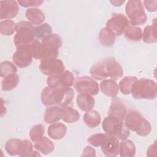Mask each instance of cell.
I'll use <instances>...</instances> for the list:
<instances>
[{
  "instance_id": "obj_8",
  "label": "cell",
  "mask_w": 157,
  "mask_h": 157,
  "mask_svg": "<svg viewBox=\"0 0 157 157\" xmlns=\"http://www.w3.org/2000/svg\"><path fill=\"white\" fill-rule=\"evenodd\" d=\"M125 11L130 23L133 26L144 25L147 20V17L141 1H128L125 7Z\"/></svg>"
},
{
  "instance_id": "obj_13",
  "label": "cell",
  "mask_w": 157,
  "mask_h": 157,
  "mask_svg": "<svg viewBox=\"0 0 157 157\" xmlns=\"http://www.w3.org/2000/svg\"><path fill=\"white\" fill-rule=\"evenodd\" d=\"M129 26L128 18L122 13H113L106 23V28L112 31L116 36L121 35Z\"/></svg>"
},
{
  "instance_id": "obj_11",
  "label": "cell",
  "mask_w": 157,
  "mask_h": 157,
  "mask_svg": "<svg viewBox=\"0 0 157 157\" xmlns=\"http://www.w3.org/2000/svg\"><path fill=\"white\" fill-rule=\"evenodd\" d=\"M33 54L31 44L24 45L17 47V50L13 55L14 64L20 68L29 66L33 61Z\"/></svg>"
},
{
  "instance_id": "obj_39",
  "label": "cell",
  "mask_w": 157,
  "mask_h": 157,
  "mask_svg": "<svg viewBox=\"0 0 157 157\" xmlns=\"http://www.w3.org/2000/svg\"><path fill=\"white\" fill-rule=\"evenodd\" d=\"M96 155V151L94 148L90 146H86L82 155V156H94Z\"/></svg>"
},
{
  "instance_id": "obj_37",
  "label": "cell",
  "mask_w": 157,
  "mask_h": 157,
  "mask_svg": "<svg viewBox=\"0 0 157 157\" xmlns=\"http://www.w3.org/2000/svg\"><path fill=\"white\" fill-rule=\"evenodd\" d=\"M18 2L21 6L28 7L31 6H40L44 1L40 0H19Z\"/></svg>"
},
{
  "instance_id": "obj_5",
  "label": "cell",
  "mask_w": 157,
  "mask_h": 157,
  "mask_svg": "<svg viewBox=\"0 0 157 157\" xmlns=\"http://www.w3.org/2000/svg\"><path fill=\"white\" fill-rule=\"evenodd\" d=\"M33 145L28 140L10 139L5 145L6 151L12 156H40V155L36 151H33Z\"/></svg>"
},
{
  "instance_id": "obj_2",
  "label": "cell",
  "mask_w": 157,
  "mask_h": 157,
  "mask_svg": "<svg viewBox=\"0 0 157 157\" xmlns=\"http://www.w3.org/2000/svg\"><path fill=\"white\" fill-rule=\"evenodd\" d=\"M87 140L94 147H101L102 152L107 156H115L119 153L118 139L109 133L93 134Z\"/></svg>"
},
{
  "instance_id": "obj_21",
  "label": "cell",
  "mask_w": 157,
  "mask_h": 157,
  "mask_svg": "<svg viewBox=\"0 0 157 157\" xmlns=\"http://www.w3.org/2000/svg\"><path fill=\"white\" fill-rule=\"evenodd\" d=\"M100 89L103 94L112 98L117 96L119 90L118 84L113 79L104 80L100 83Z\"/></svg>"
},
{
  "instance_id": "obj_26",
  "label": "cell",
  "mask_w": 157,
  "mask_h": 157,
  "mask_svg": "<svg viewBox=\"0 0 157 157\" xmlns=\"http://www.w3.org/2000/svg\"><path fill=\"white\" fill-rule=\"evenodd\" d=\"M26 16L31 23L39 25L45 20V15L42 11L37 8H29L26 11Z\"/></svg>"
},
{
  "instance_id": "obj_41",
  "label": "cell",
  "mask_w": 157,
  "mask_h": 157,
  "mask_svg": "<svg viewBox=\"0 0 157 157\" xmlns=\"http://www.w3.org/2000/svg\"><path fill=\"white\" fill-rule=\"evenodd\" d=\"M110 2L114 6H121L124 2V1H111Z\"/></svg>"
},
{
  "instance_id": "obj_32",
  "label": "cell",
  "mask_w": 157,
  "mask_h": 157,
  "mask_svg": "<svg viewBox=\"0 0 157 157\" xmlns=\"http://www.w3.org/2000/svg\"><path fill=\"white\" fill-rule=\"evenodd\" d=\"M52 28L51 26L47 23L40 24L37 26L34 27V33L35 37L38 39L42 40L46 36L52 34Z\"/></svg>"
},
{
  "instance_id": "obj_40",
  "label": "cell",
  "mask_w": 157,
  "mask_h": 157,
  "mask_svg": "<svg viewBox=\"0 0 157 157\" xmlns=\"http://www.w3.org/2000/svg\"><path fill=\"white\" fill-rule=\"evenodd\" d=\"M156 151V140H155L154 142V143L149 147V148L147 151V155L148 156H153V153H154V155L155 156Z\"/></svg>"
},
{
  "instance_id": "obj_15",
  "label": "cell",
  "mask_w": 157,
  "mask_h": 157,
  "mask_svg": "<svg viewBox=\"0 0 157 157\" xmlns=\"http://www.w3.org/2000/svg\"><path fill=\"white\" fill-rule=\"evenodd\" d=\"M126 115V109L124 103L119 98H112V102L108 112V116L123 121Z\"/></svg>"
},
{
  "instance_id": "obj_17",
  "label": "cell",
  "mask_w": 157,
  "mask_h": 157,
  "mask_svg": "<svg viewBox=\"0 0 157 157\" xmlns=\"http://www.w3.org/2000/svg\"><path fill=\"white\" fill-rule=\"evenodd\" d=\"M90 74L93 78L98 80H104L109 76L106 61H102L93 66L90 69Z\"/></svg>"
},
{
  "instance_id": "obj_18",
  "label": "cell",
  "mask_w": 157,
  "mask_h": 157,
  "mask_svg": "<svg viewBox=\"0 0 157 157\" xmlns=\"http://www.w3.org/2000/svg\"><path fill=\"white\" fill-rule=\"evenodd\" d=\"M62 118V106L53 105L47 108L44 121L46 123H53L60 120Z\"/></svg>"
},
{
  "instance_id": "obj_28",
  "label": "cell",
  "mask_w": 157,
  "mask_h": 157,
  "mask_svg": "<svg viewBox=\"0 0 157 157\" xmlns=\"http://www.w3.org/2000/svg\"><path fill=\"white\" fill-rule=\"evenodd\" d=\"M83 119L85 123L90 128H96L100 124L101 121L99 113L96 110L86 112L83 115Z\"/></svg>"
},
{
  "instance_id": "obj_9",
  "label": "cell",
  "mask_w": 157,
  "mask_h": 157,
  "mask_svg": "<svg viewBox=\"0 0 157 157\" xmlns=\"http://www.w3.org/2000/svg\"><path fill=\"white\" fill-rule=\"evenodd\" d=\"M102 126L105 132L119 139H126L129 136L130 132L123 121L115 118L108 116L104 120Z\"/></svg>"
},
{
  "instance_id": "obj_4",
  "label": "cell",
  "mask_w": 157,
  "mask_h": 157,
  "mask_svg": "<svg viewBox=\"0 0 157 157\" xmlns=\"http://www.w3.org/2000/svg\"><path fill=\"white\" fill-rule=\"evenodd\" d=\"M124 124L128 129L140 136H146L151 130V124L137 111H129L125 116Z\"/></svg>"
},
{
  "instance_id": "obj_6",
  "label": "cell",
  "mask_w": 157,
  "mask_h": 157,
  "mask_svg": "<svg viewBox=\"0 0 157 157\" xmlns=\"http://www.w3.org/2000/svg\"><path fill=\"white\" fill-rule=\"evenodd\" d=\"M34 28L31 23L21 21L16 24V34L13 37L15 45L18 47L24 45L31 44L35 39Z\"/></svg>"
},
{
  "instance_id": "obj_34",
  "label": "cell",
  "mask_w": 157,
  "mask_h": 157,
  "mask_svg": "<svg viewBox=\"0 0 157 157\" xmlns=\"http://www.w3.org/2000/svg\"><path fill=\"white\" fill-rule=\"evenodd\" d=\"M17 72V67L12 63L4 61L0 65V75L2 77H6L11 74H16Z\"/></svg>"
},
{
  "instance_id": "obj_7",
  "label": "cell",
  "mask_w": 157,
  "mask_h": 157,
  "mask_svg": "<svg viewBox=\"0 0 157 157\" xmlns=\"http://www.w3.org/2000/svg\"><path fill=\"white\" fill-rule=\"evenodd\" d=\"M63 44L62 39L56 34H51L42 40L41 59L56 58L58 56V49Z\"/></svg>"
},
{
  "instance_id": "obj_27",
  "label": "cell",
  "mask_w": 157,
  "mask_h": 157,
  "mask_svg": "<svg viewBox=\"0 0 157 157\" xmlns=\"http://www.w3.org/2000/svg\"><path fill=\"white\" fill-rule=\"evenodd\" d=\"M143 40L146 44H153L156 42V19L154 20V23L152 25H148L145 27L142 33Z\"/></svg>"
},
{
  "instance_id": "obj_23",
  "label": "cell",
  "mask_w": 157,
  "mask_h": 157,
  "mask_svg": "<svg viewBox=\"0 0 157 157\" xmlns=\"http://www.w3.org/2000/svg\"><path fill=\"white\" fill-rule=\"evenodd\" d=\"M136 146L130 140L123 139L119 145L120 155L123 157H132L136 154Z\"/></svg>"
},
{
  "instance_id": "obj_33",
  "label": "cell",
  "mask_w": 157,
  "mask_h": 157,
  "mask_svg": "<svg viewBox=\"0 0 157 157\" xmlns=\"http://www.w3.org/2000/svg\"><path fill=\"white\" fill-rule=\"evenodd\" d=\"M137 80L136 77L128 76L122 78L119 83V89L124 94H129L131 93V87L134 82Z\"/></svg>"
},
{
  "instance_id": "obj_1",
  "label": "cell",
  "mask_w": 157,
  "mask_h": 157,
  "mask_svg": "<svg viewBox=\"0 0 157 157\" xmlns=\"http://www.w3.org/2000/svg\"><path fill=\"white\" fill-rule=\"evenodd\" d=\"M74 96V92L71 87L53 88L47 86L41 93L42 103L46 106L58 104L59 106H67Z\"/></svg>"
},
{
  "instance_id": "obj_30",
  "label": "cell",
  "mask_w": 157,
  "mask_h": 157,
  "mask_svg": "<svg viewBox=\"0 0 157 157\" xmlns=\"http://www.w3.org/2000/svg\"><path fill=\"white\" fill-rule=\"evenodd\" d=\"M125 38L131 41H140L142 38L141 29L136 26H129L124 32Z\"/></svg>"
},
{
  "instance_id": "obj_19",
  "label": "cell",
  "mask_w": 157,
  "mask_h": 157,
  "mask_svg": "<svg viewBox=\"0 0 157 157\" xmlns=\"http://www.w3.org/2000/svg\"><path fill=\"white\" fill-rule=\"evenodd\" d=\"M109 76L113 80H117L123 75V70L121 65L113 58L105 59Z\"/></svg>"
},
{
  "instance_id": "obj_22",
  "label": "cell",
  "mask_w": 157,
  "mask_h": 157,
  "mask_svg": "<svg viewBox=\"0 0 157 157\" xmlns=\"http://www.w3.org/2000/svg\"><path fill=\"white\" fill-rule=\"evenodd\" d=\"M67 131L65 124L61 123H55L51 124L47 130L50 137L55 140H59L64 137Z\"/></svg>"
},
{
  "instance_id": "obj_25",
  "label": "cell",
  "mask_w": 157,
  "mask_h": 157,
  "mask_svg": "<svg viewBox=\"0 0 157 157\" xmlns=\"http://www.w3.org/2000/svg\"><path fill=\"white\" fill-rule=\"evenodd\" d=\"M34 147L36 149L45 155L52 153L55 148V146L52 141L44 136L35 142Z\"/></svg>"
},
{
  "instance_id": "obj_35",
  "label": "cell",
  "mask_w": 157,
  "mask_h": 157,
  "mask_svg": "<svg viewBox=\"0 0 157 157\" xmlns=\"http://www.w3.org/2000/svg\"><path fill=\"white\" fill-rule=\"evenodd\" d=\"M16 24L11 20H2L0 23L1 34L5 36L12 35L15 31Z\"/></svg>"
},
{
  "instance_id": "obj_14",
  "label": "cell",
  "mask_w": 157,
  "mask_h": 157,
  "mask_svg": "<svg viewBox=\"0 0 157 157\" xmlns=\"http://www.w3.org/2000/svg\"><path fill=\"white\" fill-rule=\"evenodd\" d=\"M74 82V77L69 71H64L60 75L48 76L47 80L48 86L53 88L71 87Z\"/></svg>"
},
{
  "instance_id": "obj_20",
  "label": "cell",
  "mask_w": 157,
  "mask_h": 157,
  "mask_svg": "<svg viewBox=\"0 0 157 157\" xmlns=\"http://www.w3.org/2000/svg\"><path fill=\"white\" fill-rule=\"evenodd\" d=\"M94 99L88 93H80L77 97V104L83 111H90L94 106Z\"/></svg>"
},
{
  "instance_id": "obj_12",
  "label": "cell",
  "mask_w": 157,
  "mask_h": 157,
  "mask_svg": "<svg viewBox=\"0 0 157 157\" xmlns=\"http://www.w3.org/2000/svg\"><path fill=\"white\" fill-rule=\"evenodd\" d=\"M39 69L44 74L52 76L63 73L65 71V67L63 61L59 59L47 58L41 61Z\"/></svg>"
},
{
  "instance_id": "obj_38",
  "label": "cell",
  "mask_w": 157,
  "mask_h": 157,
  "mask_svg": "<svg viewBox=\"0 0 157 157\" xmlns=\"http://www.w3.org/2000/svg\"><path fill=\"white\" fill-rule=\"evenodd\" d=\"M144 6L149 12H155L157 9V1H144Z\"/></svg>"
},
{
  "instance_id": "obj_31",
  "label": "cell",
  "mask_w": 157,
  "mask_h": 157,
  "mask_svg": "<svg viewBox=\"0 0 157 157\" xmlns=\"http://www.w3.org/2000/svg\"><path fill=\"white\" fill-rule=\"evenodd\" d=\"M19 82V77L16 74L4 77L2 82V89L4 91H10L15 88Z\"/></svg>"
},
{
  "instance_id": "obj_36",
  "label": "cell",
  "mask_w": 157,
  "mask_h": 157,
  "mask_svg": "<svg viewBox=\"0 0 157 157\" xmlns=\"http://www.w3.org/2000/svg\"><path fill=\"white\" fill-rule=\"evenodd\" d=\"M45 134V128L43 124H39L34 126L30 130L29 136L31 140L34 142H37Z\"/></svg>"
},
{
  "instance_id": "obj_3",
  "label": "cell",
  "mask_w": 157,
  "mask_h": 157,
  "mask_svg": "<svg viewBox=\"0 0 157 157\" xmlns=\"http://www.w3.org/2000/svg\"><path fill=\"white\" fill-rule=\"evenodd\" d=\"M131 93L136 99H155L157 94L156 84L150 79H137L132 85Z\"/></svg>"
},
{
  "instance_id": "obj_16",
  "label": "cell",
  "mask_w": 157,
  "mask_h": 157,
  "mask_svg": "<svg viewBox=\"0 0 157 157\" xmlns=\"http://www.w3.org/2000/svg\"><path fill=\"white\" fill-rule=\"evenodd\" d=\"M18 11V5L15 1H0V19L12 18L15 17Z\"/></svg>"
},
{
  "instance_id": "obj_24",
  "label": "cell",
  "mask_w": 157,
  "mask_h": 157,
  "mask_svg": "<svg viewBox=\"0 0 157 157\" xmlns=\"http://www.w3.org/2000/svg\"><path fill=\"white\" fill-rule=\"evenodd\" d=\"M115 34L107 28H102L99 34V40L102 45L105 47H112L115 43Z\"/></svg>"
},
{
  "instance_id": "obj_29",
  "label": "cell",
  "mask_w": 157,
  "mask_h": 157,
  "mask_svg": "<svg viewBox=\"0 0 157 157\" xmlns=\"http://www.w3.org/2000/svg\"><path fill=\"white\" fill-rule=\"evenodd\" d=\"M80 115L78 112L67 106H62V118L61 119L66 123H72L79 120Z\"/></svg>"
},
{
  "instance_id": "obj_10",
  "label": "cell",
  "mask_w": 157,
  "mask_h": 157,
  "mask_svg": "<svg viewBox=\"0 0 157 157\" xmlns=\"http://www.w3.org/2000/svg\"><path fill=\"white\" fill-rule=\"evenodd\" d=\"M74 87L78 93L96 95L99 93L98 83L88 76L77 77L74 82Z\"/></svg>"
}]
</instances>
